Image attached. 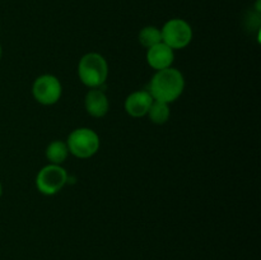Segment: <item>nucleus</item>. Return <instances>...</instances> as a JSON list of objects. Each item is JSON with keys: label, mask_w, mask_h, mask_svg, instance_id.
I'll use <instances>...</instances> for the list:
<instances>
[{"label": "nucleus", "mask_w": 261, "mask_h": 260, "mask_svg": "<svg viewBox=\"0 0 261 260\" xmlns=\"http://www.w3.org/2000/svg\"><path fill=\"white\" fill-rule=\"evenodd\" d=\"M185 79L182 73L175 68H167L155 71L149 83V94L154 101L172 103L182 94Z\"/></svg>", "instance_id": "1"}, {"label": "nucleus", "mask_w": 261, "mask_h": 260, "mask_svg": "<svg viewBox=\"0 0 261 260\" xmlns=\"http://www.w3.org/2000/svg\"><path fill=\"white\" fill-rule=\"evenodd\" d=\"M78 75L84 86L101 88L109 76V64L101 54L88 53L79 60Z\"/></svg>", "instance_id": "2"}, {"label": "nucleus", "mask_w": 261, "mask_h": 260, "mask_svg": "<svg viewBox=\"0 0 261 260\" xmlns=\"http://www.w3.org/2000/svg\"><path fill=\"white\" fill-rule=\"evenodd\" d=\"M66 145L69 153L84 160V158H91L98 152L101 142L98 134L94 130L89 127H78L69 134Z\"/></svg>", "instance_id": "3"}, {"label": "nucleus", "mask_w": 261, "mask_h": 260, "mask_svg": "<svg viewBox=\"0 0 261 260\" xmlns=\"http://www.w3.org/2000/svg\"><path fill=\"white\" fill-rule=\"evenodd\" d=\"M162 42L170 46L172 50L185 48L193 40V28L181 18H173L167 20L161 28Z\"/></svg>", "instance_id": "4"}, {"label": "nucleus", "mask_w": 261, "mask_h": 260, "mask_svg": "<svg viewBox=\"0 0 261 260\" xmlns=\"http://www.w3.org/2000/svg\"><path fill=\"white\" fill-rule=\"evenodd\" d=\"M68 177L69 176L65 168L50 163L38 171L37 176H36V186L43 195H55L66 185Z\"/></svg>", "instance_id": "5"}, {"label": "nucleus", "mask_w": 261, "mask_h": 260, "mask_svg": "<svg viewBox=\"0 0 261 260\" xmlns=\"http://www.w3.org/2000/svg\"><path fill=\"white\" fill-rule=\"evenodd\" d=\"M63 86L58 76L53 74H43L37 76L32 84L33 98L41 105L51 106L60 99Z\"/></svg>", "instance_id": "6"}, {"label": "nucleus", "mask_w": 261, "mask_h": 260, "mask_svg": "<svg viewBox=\"0 0 261 260\" xmlns=\"http://www.w3.org/2000/svg\"><path fill=\"white\" fill-rule=\"evenodd\" d=\"M173 51L175 50H172L166 43H157V45L148 48L147 63L155 71L171 68L173 64V60H175V53Z\"/></svg>", "instance_id": "7"}, {"label": "nucleus", "mask_w": 261, "mask_h": 260, "mask_svg": "<svg viewBox=\"0 0 261 260\" xmlns=\"http://www.w3.org/2000/svg\"><path fill=\"white\" fill-rule=\"evenodd\" d=\"M153 101L152 96L148 91H137L130 93L126 97L124 103V109L126 114L133 117H143L148 114Z\"/></svg>", "instance_id": "8"}, {"label": "nucleus", "mask_w": 261, "mask_h": 260, "mask_svg": "<svg viewBox=\"0 0 261 260\" xmlns=\"http://www.w3.org/2000/svg\"><path fill=\"white\" fill-rule=\"evenodd\" d=\"M86 111L93 117H103L109 112L110 102L101 88H92L84 99Z\"/></svg>", "instance_id": "9"}, {"label": "nucleus", "mask_w": 261, "mask_h": 260, "mask_svg": "<svg viewBox=\"0 0 261 260\" xmlns=\"http://www.w3.org/2000/svg\"><path fill=\"white\" fill-rule=\"evenodd\" d=\"M69 155L68 145L63 140H54L46 148V158L53 165L61 166Z\"/></svg>", "instance_id": "10"}, {"label": "nucleus", "mask_w": 261, "mask_h": 260, "mask_svg": "<svg viewBox=\"0 0 261 260\" xmlns=\"http://www.w3.org/2000/svg\"><path fill=\"white\" fill-rule=\"evenodd\" d=\"M147 115L149 116V120L153 124L162 125L165 124V122H167L168 119H170V106H168V103H166V102L153 101L152 106H150Z\"/></svg>", "instance_id": "11"}, {"label": "nucleus", "mask_w": 261, "mask_h": 260, "mask_svg": "<svg viewBox=\"0 0 261 260\" xmlns=\"http://www.w3.org/2000/svg\"><path fill=\"white\" fill-rule=\"evenodd\" d=\"M138 38H139L140 45L144 46L145 48H149L162 42V33H161L160 28L154 27V25H147L140 30Z\"/></svg>", "instance_id": "12"}, {"label": "nucleus", "mask_w": 261, "mask_h": 260, "mask_svg": "<svg viewBox=\"0 0 261 260\" xmlns=\"http://www.w3.org/2000/svg\"><path fill=\"white\" fill-rule=\"evenodd\" d=\"M2 195H3V185L2 183H0V198H2Z\"/></svg>", "instance_id": "13"}, {"label": "nucleus", "mask_w": 261, "mask_h": 260, "mask_svg": "<svg viewBox=\"0 0 261 260\" xmlns=\"http://www.w3.org/2000/svg\"><path fill=\"white\" fill-rule=\"evenodd\" d=\"M2 55H3V48H2V45H0V59H2Z\"/></svg>", "instance_id": "14"}]
</instances>
